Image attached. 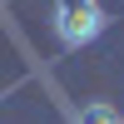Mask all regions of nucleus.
I'll return each mask as SVG.
<instances>
[{"mask_svg":"<svg viewBox=\"0 0 124 124\" xmlns=\"http://www.w3.org/2000/svg\"><path fill=\"white\" fill-rule=\"evenodd\" d=\"M104 25H109V10L99 0H55L50 5V30H55V40L65 50H79L89 40H99Z\"/></svg>","mask_w":124,"mask_h":124,"instance_id":"1","label":"nucleus"},{"mask_svg":"<svg viewBox=\"0 0 124 124\" xmlns=\"http://www.w3.org/2000/svg\"><path fill=\"white\" fill-rule=\"evenodd\" d=\"M75 124H119V109H114V104H104V99H94V104L79 109V119H75Z\"/></svg>","mask_w":124,"mask_h":124,"instance_id":"2","label":"nucleus"}]
</instances>
